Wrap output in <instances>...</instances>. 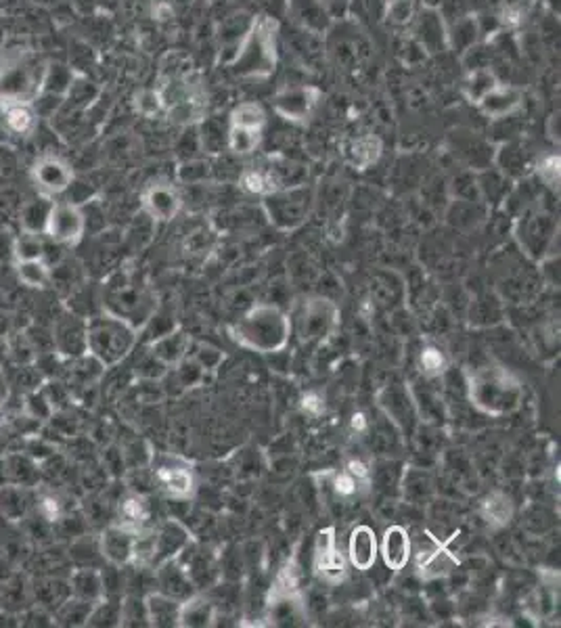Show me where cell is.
<instances>
[{"mask_svg": "<svg viewBox=\"0 0 561 628\" xmlns=\"http://www.w3.org/2000/svg\"><path fill=\"white\" fill-rule=\"evenodd\" d=\"M469 405L484 417H507L524 400V388L518 377L499 364H484L465 373Z\"/></svg>", "mask_w": 561, "mask_h": 628, "instance_id": "cell-1", "label": "cell"}, {"mask_svg": "<svg viewBox=\"0 0 561 628\" xmlns=\"http://www.w3.org/2000/svg\"><path fill=\"white\" fill-rule=\"evenodd\" d=\"M291 333V317L275 304H254L231 325V337L241 348L266 356L285 350Z\"/></svg>", "mask_w": 561, "mask_h": 628, "instance_id": "cell-2", "label": "cell"}, {"mask_svg": "<svg viewBox=\"0 0 561 628\" xmlns=\"http://www.w3.org/2000/svg\"><path fill=\"white\" fill-rule=\"evenodd\" d=\"M138 342V329L129 320L103 312L86 320V354L103 364V369H113L130 356Z\"/></svg>", "mask_w": 561, "mask_h": 628, "instance_id": "cell-3", "label": "cell"}, {"mask_svg": "<svg viewBox=\"0 0 561 628\" xmlns=\"http://www.w3.org/2000/svg\"><path fill=\"white\" fill-rule=\"evenodd\" d=\"M44 78V66L36 55L13 50L0 57V105L31 103Z\"/></svg>", "mask_w": 561, "mask_h": 628, "instance_id": "cell-4", "label": "cell"}, {"mask_svg": "<svg viewBox=\"0 0 561 628\" xmlns=\"http://www.w3.org/2000/svg\"><path fill=\"white\" fill-rule=\"evenodd\" d=\"M340 323V309L331 298L315 296L304 300L291 318V327H296L298 337L304 344H321L335 331Z\"/></svg>", "mask_w": 561, "mask_h": 628, "instance_id": "cell-5", "label": "cell"}, {"mask_svg": "<svg viewBox=\"0 0 561 628\" xmlns=\"http://www.w3.org/2000/svg\"><path fill=\"white\" fill-rule=\"evenodd\" d=\"M378 407L379 411L398 427V432L403 434L406 444L413 442L421 426V419L415 400H413L409 383L392 381L381 388L378 394Z\"/></svg>", "mask_w": 561, "mask_h": 628, "instance_id": "cell-6", "label": "cell"}, {"mask_svg": "<svg viewBox=\"0 0 561 628\" xmlns=\"http://www.w3.org/2000/svg\"><path fill=\"white\" fill-rule=\"evenodd\" d=\"M149 470L156 486L168 498H191L195 492V476L187 461L172 453L151 454Z\"/></svg>", "mask_w": 561, "mask_h": 628, "instance_id": "cell-7", "label": "cell"}, {"mask_svg": "<svg viewBox=\"0 0 561 628\" xmlns=\"http://www.w3.org/2000/svg\"><path fill=\"white\" fill-rule=\"evenodd\" d=\"M107 300H110V309H107V312L129 320L135 329L145 327L147 320H149L153 317V312L157 310L156 298H153L147 290L130 287V279L126 277V274H122V281H120V283L110 285Z\"/></svg>", "mask_w": 561, "mask_h": 628, "instance_id": "cell-8", "label": "cell"}, {"mask_svg": "<svg viewBox=\"0 0 561 628\" xmlns=\"http://www.w3.org/2000/svg\"><path fill=\"white\" fill-rule=\"evenodd\" d=\"M266 214L279 229H298L306 220L312 208V191L302 187H291L266 195Z\"/></svg>", "mask_w": 561, "mask_h": 628, "instance_id": "cell-9", "label": "cell"}, {"mask_svg": "<svg viewBox=\"0 0 561 628\" xmlns=\"http://www.w3.org/2000/svg\"><path fill=\"white\" fill-rule=\"evenodd\" d=\"M42 233L59 246H76L86 233V216L78 203L53 202L47 210Z\"/></svg>", "mask_w": 561, "mask_h": 628, "instance_id": "cell-10", "label": "cell"}, {"mask_svg": "<svg viewBox=\"0 0 561 628\" xmlns=\"http://www.w3.org/2000/svg\"><path fill=\"white\" fill-rule=\"evenodd\" d=\"M557 224L547 214H530L520 222L518 239L524 254L534 262H540L547 256H551V246L556 243Z\"/></svg>", "mask_w": 561, "mask_h": 628, "instance_id": "cell-11", "label": "cell"}, {"mask_svg": "<svg viewBox=\"0 0 561 628\" xmlns=\"http://www.w3.org/2000/svg\"><path fill=\"white\" fill-rule=\"evenodd\" d=\"M183 563V568L187 570V574L193 580L197 591H208L216 582L222 580L220 574V557L214 553L212 549L206 544H200L191 541L187 547L181 551V555L176 557Z\"/></svg>", "mask_w": 561, "mask_h": 628, "instance_id": "cell-12", "label": "cell"}, {"mask_svg": "<svg viewBox=\"0 0 561 628\" xmlns=\"http://www.w3.org/2000/svg\"><path fill=\"white\" fill-rule=\"evenodd\" d=\"M193 541V532L187 524H183L176 517H168L157 528H153V557L151 568H157L159 563L176 560L181 551Z\"/></svg>", "mask_w": 561, "mask_h": 628, "instance_id": "cell-13", "label": "cell"}, {"mask_svg": "<svg viewBox=\"0 0 561 628\" xmlns=\"http://www.w3.org/2000/svg\"><path fill=\"white\" fill-rule=\"evenodd\" d=\"M31 181L44 197L66 193L74 183V170L66 159L57 156H42L31 166Z\"/></svg>", "mask_w": 561, "mask_h": 628, "instance_id": "cell-14", "label": "cell"}, {"mask_svg": "<svg viewBox=\"0 0 561 628\" xmlns=\"http://www.w3.org/2000/svg\"><path fill=\"white\" fill-rule=\"evenodd\" d=\"M438 380L440 377L419 375L417 380L413 381V386H409V388H411L413 400H415V405H417L421 423L444 427L446 419H449V405H446L442 390L436 386Z\"/></svg>", "mask_w": 561, "mask_h": 628, "instance_id": "cell-15", "label": "cell"}, {"mask_svg": "<svg viewBox=\"0 0 561 628\" xmlns=\"http://www.w3.org/2000/svg\"><path fill=\"white\" fill-rule=\"evenodd\" d=\"M137 530L126 528L122 524H111L99 536V553L113 568H126L135 561Z\"/></svg>", "mask_w": 561, "mask_h": 628, "instance_id": "cell-16", "label": "cell"}, {"mask_svg": "<svg viewBox=\"0 0 561 628\" xmlns=\"http://www.w3.org/2000/svg\"><path fill=\"white\" fill-rule=\"evenodd\" d=\"M379 560L390 572H403L413 560V536L403 524H392L379 541Z\"/></svg>", "mask_w": 561, "mask_h": 628, "instance_id": "cell-17", "label": "cell"}, {"mask_svg": "<svg viewBox=\"0 0 561 628\" xmlns=\"http://www.w3.org/2000/svg\"><path fill=\"white\" fill-rule=\"evenodd\" d=\"M153 574H156V591L168 595V597L181 601V604L200 593L193 585V580H191V576L187 574V570L183 568V563L178 560L159 563L157 568H153Z\"/></svg>", "mask_w": 561, "mask_h": 628, "instance_id": "cell-18", "label": "cell"}, {"mask_svg": "<svg viewBox=\"0 0 561 628\" xmlns=\"http://www.w3.org/2000/svg\"><path fill=\"white\" fill-rule=\"evenodd\" d=\"M348 563L359 572H369L379 561V538L367 524H359L348 534Z\"/></svg>", "mask_w": 561, "mask_h": 628, "instance_id": "cell-19", "label": "cell"}, {"mask_svg": "<svg viewBox=\"0 0 561 628\" xmlns=\"http://www.w3.org/2000/svg\"><path fill=\"white\" fill-rule=\"evenodd\" d=\"M143 210L157 222H170L183 208V197L170 183H153L140 195Z\"/></svg>", "mask_w": 561, "mask_h": 628, "instance_id": "cell-20", "label": "cell"}, {"mask_svg": "<svg viewBox=\"0 0 561 628\" xmlns=\"http://www.w3.org/2000/svg\"><path fill=\"white\" fill-rule=\"evenodd\" d=\"M266 614L271 624L275 626H304L308 612L299 593H277L272 591L266 601Z\"/></svg>", "mask_w": 561, "mask_h": 628, "instance_id": "cell-21", "label": "cell"}, {"mask_svg": "<svg viewBox=\"0 0 561 628\" xmlns=\"http://www.w3.org/2000/svg\"><path fill=\"white\" fill-rule=\"evenodd\" d=\"M405 463L392 457H379L369 473V486L378 492L379 498H400V482H403Z\"/></svg>", "mask_w": 561, "mask_h": 628, "instance_id": "cell-22", "label": "cell"}, {"mask_svg": "<svg viewBox=\"0 0 561 628\" xmlns=\"http://www.w3.org/2000/svg\"><path fill=\"white\" fill-rule=\"evenodd\" d=\"M436 497V480L425 467H405L403 482H400V498L406 505L425 507Z\"/></svg>", "mask_w": 561, "mask_h": 628, "instance_id": "cell-23", "label": "cell"}, {"mask_svg": "<svg viewBox=\"0 0 561 628\" xmlns=\"http://www.w3.org/2000/svg\"><path fill=\"white\" fill-rule=\"evenodd\" d=\"M55 345L67 358L86 356V320L80 317H63L55 329Z\"/></svg>", "mask_w": 561, "mask_h": 628, "instance_id": "cell-24", "label": "cell"}, {"mask_svg": "<svg viewBox=\"0 0 561 628\" xmlns=\"http://www.w3.org/2000/svg\"><path fill=\"white\" fill-rule=\"evenodd\" d=\"M369 442H371V451L378 454V457H392L396 459L400 451L405 448V438L403 434L398 432V427L381 413V417L378 421L369 423Z\"/></svg>", "mask_w": 561, "mask_h": 628, "instance_id": "cell-25", "label": "cell"}, {"mask_svg": "<svg viewBox=\"0 0 561 628\" xmlns=\"http://www.w3.org/2000/svg\"><path fill=\"white\" fill-rule=\"evenodd\" d=\"M69 597L97 604L105 597V576L97 568H78L69 574Z\"/></svg>", "mask_w": 561, "mask_h": 628, "instance_id": "cell-26", "label": "cell"}, {"mask_svg": "<svg viewBox=\"0 0 561 628\" xmlns=\"http://www.w3.org/2000/svg\"><path fill=\"white\" fill-rule=\"evenodd\" d=\"M191 350V337L189 333H184L183 329H176L165 333V336L153 339L149 344V352L153 356H157L165 367H176L178 363L184 361L189 356Z\"/></svg>", "mask_w": 561, "mask_h": 628, "instance_id": "cell-27", "label": "cell"}, {"mask_svg": "<svg viewBox=\"0 0 561 628\" xmlns=\"http://www.w3.org/2000/svg\"><path fill=\"white\" fill-rule=\"evenodd\" d=\"M442 463L446 478H449V482L455 486V489L463 492L477 489L476 465L463 451H446Z\"/></svg>", "mask_w": 561, "mask_h": 628, "instance_id": "cell-28", "label": "cell"}, {"mask_svg": "<svg viewBox=\"0 0 561 628\" xmlns=\"http://www.w3.org/2000/svg\"><path fill=\"white\" fill-rule=\"evenodd\" d=\"M181 601L168 597V595L151 591L145 595V607H147V618H149V626L157 628H172L178 626L181 620Z\"/></svg>", "mask_w": 561, "mask_h": 628, "instance_id": "cell-29", "label": "cell"}, {"mask_svg": "<svg viewBox=\"0 0 561 628\" xmlns=\"http://www.w3.org/2000/svg\"><path fill=\"white\" fill-rule=\"evenodd\" d=\"M477 514L484 522L493 528H505V525L513 520L515 516V505L512 497L503 490H493L482 498L477 505Z\"/></svg>", "mask_w": 561, "mask_h": 628, "instance_id": "cell-30", "label": "cell"}, {"mask_svg": "<svg viewBox=\"0 0 561 628\" xmlns=\"http://www.w3.org/2000/svg\"><path fill=\"white\" fill-rule=\"evenodd\" d=\"M371 298L384 309L394 310L396 306L403 304L406 298V285L405 281L392 271H379L375 273L373 285H371Z\"/></svg>", "mask_w": 561, "mask_h": 628, "instance_id": "cell-31", "label": "cell"}, {"mask_svg": "<svg viewBox=\"0 0 561 628\" xmlns=\"http://www.w3.org/2000/svg\"><path fill=\"white\" fill-rule=\"evenodd\" d=\"M312 568L315 574L327 585H340L348 576V557L340 549L334 547L325 553L312 555Z\"/></svg>", "mask_w": 561, "mask_h": 628, "instance_id": "cell-32", "label": "cell"}, {"mask_svg": "<svg viewBox=\"0 0 561 628\" xmlns=\"http://www.w3.org/2000/svg\"><path fill=\"white\" fill-rule=\"evenodd\" d=\"M214 618H216V607L212 601H209V597H206V595L197 593L195 597H191L181 606V620H178V626L183 628L214 626Z\"/></svg>", "mask_w": 561, "mask_h": 628, "instance_id": "cell-33", "label": "cell"}, {"mask_svg": "<svg viewBox=\"0 0 561 628\" xmlns=\"http://www.w3.org/2000/svg\"><path fill=\"white\" fill-rule=\"evenodd\" d=\"M0 107H3V118L9 132L17 134V137H30L34 132L38 118L31 103H9Z\"/></svg>", "mask_w": 561, "mask_h": 628, "instance_id": "cell-34", "label": "cell"}, {"mask_svg": "<svg viewBox=\"0 0 561 628\" xmlns=\"http://www.w3.org/2000/svg\"><path fill=\"white\" fill-rule=\"evenodd\" d=\"M118 524H122L130 530H145V524L149 520V505H147L145 495L132 492V495L124 497L118 507Z\"/></svg>", "mask_w": 561, "mask_h": 628, "instance_id": "cell-35", "label": "cell"}, {"mask_svg": "<svg viewBox=\"0 0 561 628\" xmlns=\"http://www.w3.org/2000/svg\"><path fill=\"white\" fill-rule=\"evenodd\" d=\"M315 91L310 88H298V91L285 93L283 97L277 99V109L287 120H302L310 113L312 105H315Z\"/></svg>", "mask_w": 561, "mask_h": 628, "instance_id": "cell-36", "label": "cell"}, {"mask_svg": "<svg viewBox=\"0 0 561 628\" xmlns=\"http://www.w3.org/2000/svg\"><path fill=\"white\" fill-rule=\"evenodd\" d=\"M86 626H122V599H111L110 595H105L93 606Z\"/></svg>", "mask_w": 561, "mask_h": 628, "instance_id": "cell-37", "label": "cell"}, {"mask_svg": "<svg viewBox=\"0 0 561 628\" xmlns=\"http://www.w3.org/2000/svg\"><path fill=\"white\" fill-rule=\"evenodd\" d=\"M469 320H471V325H476V327H494L496 323H501L503 320L501 300L490 298V293L477 298L476 302H471Z\"/></svg>", "mask_w": 561, "mask_h": 628, "instance_id": "cell-38", "label": "cell"}, {"mask_svg": "<svg viewBox=\"0 0 561 628\" xmlns=\"http://www.w3.org/2000/svg\"><path fill=\"white\" fill-rule=\"evenodd\" d=\"M449 367V356L436 344H423V348L417 352V369L423 377H442Z\"/></svg>", "mask_w": 561, "mask_h": 628, "instance_id": "cell-39", "label": "cell"}, {"mask_svg": "<svg viewBox=\"0 0 561 628\" xmlns=\"http://www.w3.org/2000/svg\"><path fill=\"white\" fill-rule=\"evenodd\" d=\"M94 604H88V601L67 597L63 604L57 607L55 614V624L63 626H86L88 614H91Z\"/></svg>", "mask_w": 561, "mask_h": 628, "instance_id": "cell-40", "label": "cell"}, {"mask_svg": "<svg viewBox=\"0 0 561 628\" xmlns=\"http://www.w3.org/2000/svg\"><path fill=\"white\" fill-rule=\"evenodd\" d=\"M13 254L17 262L23 260H44V241L38 230L23 229L13 241Z\"/></svg>", "mask_w": 561, "mask_h": 628, "instance_id": "cell-41", "label": "cell"}, {"mask_svg": "<svg viewBox=\"0 0 561 628\" xmlns=\"http://www.w3.org/2000/svg\"><path fill=\"white\" fill-rule=\"evenodd\" d=\"M17 279L31 290H42L50 281V268L44 260H23L15 265Z\"/></svg>", "mask_w": 561, "mask_h": 628, "instance_id": "cell-42", "label": "cell"}, {"mask_svg": "<svg viewBox=\"0 0 561 628\" xmlns=\"http://www.w3.org/2000/svg\"><path fill=\"white\" fill-rule=\"evenodd\" d=\"M556 588L551 585H540L537 591L530 593L526 607L534 618H549L556 612Z\"/></svg>", "mask_w": 561, "mask_h": 628, "instance_id": "cell-43", "label": "cell"}, {"mask_svg": "<svg viewBox=\"0 0 561 628\" xmlns=\"http://www.w3.org/2000/svg\"><path fill=\"white\" fill-rule=\"evenodd\" d=\"M482 105L486 109V113L503 115L518 105V94L513 91H501V88H493L482 97Z\"/></svg>", "mask_w": 561, "mask_h": 628, "instance_id": "cell-44", "label": "cell"}, {"mask_svg": "<svg viewBox=\"0 0 561 628\" xmlns=\"http://www.w3.org/2000/svg\"><path fill=\"white\" fill-rule=\"evenodd\" d=\"M348 157L356 168H367V166H371L375 159L379 157V140L378 139L356 140L352 149L348 151Z\"/></svg>", "mask_w": 561, "mask_h": 628, "instance_id": "cell-45", "label": "cell"}, {"mask_svg": "<svg viewBox=\"0 0 561 628\" xmlns=\"http://www.w3.org/2000/svg\"><path fill=\"white\" fill-rule=\"evenodd\" d=\"M168 371H170V367H165V364L159 361L157 356H153L151 352L147 350L145 354L140 356V361L137 363L135 375L143 381H159V380H164Z\"/></svg>", "mask_w": 561, "mask_h": 628, "instance_id": "cell-46", "label": "cell"}, {"mask_svg": "<svg viewBox=\"0 0 561 628\" xmlns=\"http://www.w3.org/2000/svg\"><path fill=\"white\" fill-rule=\"evenodd\" d=\"M122 626H149L145 597L122 599Z\"/></svg>", "mask_w": 561, "mask_h": 628, "instance_id": "cell-47", "label": "cell"}, {"mask_svg": "<svg viewBox=\"0 0 561 628\" xmlns=\"http://www.w3.org/2000/svg\"><path fill=\"white\" fill-rule=\"evenodd\" d=\"M174 375H176V380H178V383H181L183 390L193 388V386H197V383H201L203 380H206V371H203L200 364H197L193 358H189V356L176 364Z\"/></svg>", "mask_w": 561, "mask_h": 628, "instance_id": "cell-48", "label": "cell"}, {"mask_svg": "<svg viewBox=\"0 0 561 628\" xmlns=\"http://www.w3.org/2000/svg\"><path fill=\"white\" fill-rule=\"evenodd\" d=\"M235 471L239 478H258L263 470V461H260L258 451H239L235 457Z\"/></svg>", "mask_w": 561, "mask_h": 628, "instance_id": "cell-49", "label": "cell"}, {"mask_svg": "<svg viewBox=\"0 0 561 628\" xmlns=\"http://www.w3.org/2000/svg\"><path fill=\"white\" fill-rule=\"evenodd\" d=\"M222 352L218 348H214V345H209V344H200L195 348V356H193V361L200 364V367L206 371V373H209V371H216L220 367V363H222Z\"/></svg>", "mask_w": 561, "mask_h": 628, "instance_id": "cell-50", "label": "cell"}, {"mask_svg": "<svg viewBox=\"0 0 561 628\" xmlns=\"http://www.w3.org/2000/svg\"><path fill=\"white\" fill-rule=\"evenodd\" d=\"M299 408H302L304 415L308 417H318L325 411V399L318 392H306L302 399H299Z\"/></svg>", "mask_w": 561, "mask_h": 628, "instance_id": "cell-51", "label": "cell"}, {"mask_svg": "<svg viewBox=\"0 0 561 628\" xmlns=\"http://www.w3.org/2000/svg\"><path fill=\"white\" fill-rule=\"evenodd\" d=\"M540 178H543L545 184H549V187H557L559 184V157L551 156L547 157L543 164H540Z\"/></svg>", "mask_w": 561, "mask_h": 628, "instance_id": "cell-52", "label": "cell"}, {"mask_svg": "<svg viewBox=\"0 0 561 628\" xmlns=\"http://www.w3.org/2000/svg\"><path fill=\"white\" fill-rule=\"evenodd\" d=\"M343 471H348L350 476H354L356 480H361V482H369V473H371V465H369L362 457H350L346 461V467H343Z\"/></svg>", "mask_w": 561, "mask_h": 628, "instance_id": "cell-53", "label": "cell"}, {"mask_svg": "<svg viewBox=\"0 0 561 628\" xmlns=\"http://www.w3.org/2000/svg\"><path fill=\"white\" fill-rule=\"evenodd\" d=\"M40 514L47 517L49 522H57V520H59V516H61V503L57 501L55 497L44 495L40 498Z\"/></svg>", "mask_w": 561, "mask_h": 628, "instance_id": "cell-54", "label": "cell"}, {"mask_svg": "<svg viewBox=\"0 0 561 628\" xmlns=\"http://www.w3.org/2000/svg\"><path fill=\"white\" fill-rule=\"evenodd\" d=\"M432 612L436 614V616H440V620L452 618L457 614V604H452L450 599L436 597V599L432 601Z\"/></svg>", "mask_w": 561, "mask_h": 628, "instance_id": "cell-55", "label": "cell"}, {"mask_svg": "<svg viewBox=\"0 0 561 628\" xmlns=\"http://www.w3.org/2000/svg\"><path fill=\"white\" fill-rule=\"evenodd\" d=\"M369 423H371V419H367L365 413H354L352 421H350V427H352V432L356 434H367Z\"/></svg>", "mask_w": 561, "mask_h": 628, "instance_id": "cell-56", "label": "cell"}]
</instances>
